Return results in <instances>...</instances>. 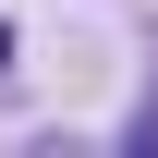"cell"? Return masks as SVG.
Instances as JSON below:
<instances>
[{
    "instance_id": "6da1fadb",
    "label": "cell",
    "mask_w": 158,
    "mask_h": 158,
    "mask_svg": "<svg viewBox=\"0 0 158 158\" xmlns=\"http://www.w3.org/2000/svg\"><path fill=\"white\" fill-rule=\"evenodd\" d=\"M0 73H12V24H0Z\"/></svg>"
}]
</instances>
